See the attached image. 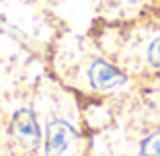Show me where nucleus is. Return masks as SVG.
<instances>
[{
  "instance_id": "obj_1",
  "label": "nucleus",
  "mask_w": 160,
  "mask_h": 156,
  "mask_svg": "<svg viewBox=\"0 0 160 156\" xmlns=\"http://www.w3.org/2000/svg\"><path fill=\"white\" fill-rule=\"evenodd\" d=\"M10 133L12 140L19 144L23 150H35L41 142V129L35 119V113L31 109H19L12 115L10 123Z\"/></svg>"
},
{
  "instance_id": "obj_2",
  "label": "nucleus",
  "mask_w": 160,
  "mask_h": 156,
  "mask_svg": "<svg viewBox=\"0 0 160 156\" xmlns=\"http://www.w3.org/2000/svg\"><path fill=\"white\" fill-rule=\"evenodd\" d=\"M76 144V132L64 119H52L47 123L45 154L47 156H68Z\"/></svg>"
},
{
  "instance_id": "obj_3",
  "label": "nucleus",
  "mask_w": 160,
  "mask_h": 156,
  "mask_svg": "<svg viewBox=\"0 0 160 156\" xmlns=\"http://www.w3.org/2000/svg\"><path fill=\"white\" fill-rule=\"evenodd\" d=\"M88 80L90 86L94 90H103V93H109V90L119 88L121 84H125V74L121 70H117L115 66L107 64L103 60H97L90 64L88 68Z\"/></svg>"
},
{
  "instance_id": "obj_4",
  "label": "nucleus",
  "mask_w": 160,
  "mask_h": 156,
  "mask_svg": "<svg viewBox=\"0 0 160 156\" xmlns=\"http://www.w3.org/2000/svg\"><path fill=\"white\" fill-rule=\"evenodd\" d=\"M140 152L142 156H160V129L144 138Z\"/></svg>"
},
{
  "instance_id": "obj_5",
  "label": "nucleus",
  "mask_w": 160,
  "mask_h": 156,
  "mask_svg": "<svg viewBox=\"0 0 160 156\" xmlns=\"http://www.w3.org/2000/svg\"><path fill=\"white\" fill-rule=\"evenodd\" d=\"M148 60L154 66H160V37L150 43V48H148Z\"/></svg>"
},
{
  "instance_id": "obj_6",
  "label": "nucleus",
  "mask_w": 160,
  "mask_h": 156,
  "mask_svg": "<svg viewBox=\"0 0 160 156\" xmlns=\"http://www.w3.org/2000/svg\"><path fill=\"white\" fill-rule=\"evenodd\" d=\"M133 2H138V0H133Z\"/></svg>"
}]
</instances>
